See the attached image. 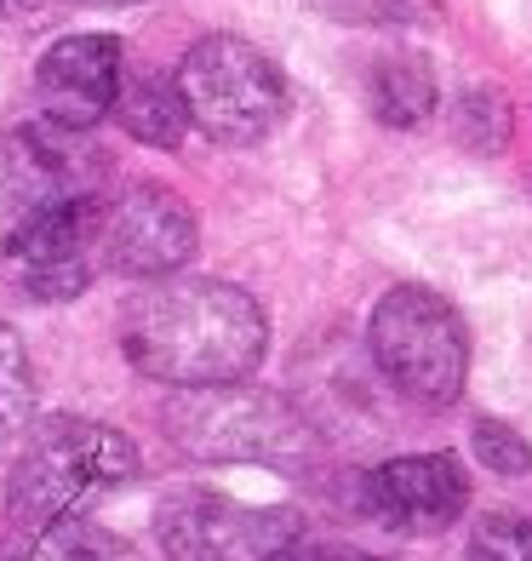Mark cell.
Wrapping results in <instances>:
<instances>
[{
    "mask_svg": "<svg viewBox=\"0 0 532 561\" xmlns=\"http://www.w3.org/2000/svg\"><path fill=\"white\" fill-rule=\"evenodd\" d=\"M120 350L143 378L172 390L241 385L269 350L258 298L212 275H161L120 310Z\"/></svg>",
    "mask_w": 532,
    "mask_h": 561,
    "instance_id": "1",
    "label": "cell"
},
{
    "mask_svg": "<svg viewBox=\"0 0 532 561\" xmlns=\"http://www.w3.org/2000/svg\"><path fill=\"white\" fill-rule=\"evenodd\" d=\"M138 447L132 436H120L115 424H97V419H74L58 413L30 430L12 481H7V510L23 533H35L46 522H63V516H81L86 504L109 499L115 488L138 476Z\"/></svg>",
    "mask_w": 532,
    "mask_h": 561,
    "instance_id": "2",
    "label": "cell"
},
{
    "mask_svg": "<svg viewBox=\"0 0 532 561\" xmlns=\"http://www.w3.org/2000/svg\"><path fill=\"white\" fill-rule=\"evenodd\" d=\"M166 436L200 465H303L315 453V430L287 396L252 385L177 390L166 401Z\"/></svg>",
    "mask_w": 532,
    "mask_h": 561,
    "instance_id": "3",
    "label": "cell"
},
{
    "mask_svg": "<svg viewBox=\"0 0 532 561\" xmlns=\"http://www.w3.org/2000/svg\"><path fill=\"white\" fill-rule=\"evenodd\" d=\"M184 115L200 138H212L223 149L264 144L287 115V81L258 46L241 35H207L195 41L184 64L172 75Z\"/></svg>",
    "mask_w": 532,
    "mask_h": 561,
    "instance_id": "4",
    "label": "cell"
},
{
    "mask_svg": "<svg viewBox=\"0 0 532 561\" xmlns=\"http://www.w3.org/2000/svg\"><path fill=\"white\" fill-rule=\"evenodd\" d=\"M372 362L390 385L418 407H447L464 396L470 378V333L459 310L429 287H395L372 310Z\"/></svg>",
    "mask_w": 532,
    "mask_h": 561,
    "instance_id": "5",
    "label": "cell"
},
{
    "mask_svg": "<svg viewBox=\"0 0 532 561\" xmlns=\"http://www.w3.org/2000/svg\"><path fill=\"white\" fill-rule=\"evenodd\" d=\"M81 138L86 133H69L53 121L0 133V259H18V247L69 201L97 195Z\"/></svg>",
    "mask_w": 532,
    "mask_h": 561,
    "instance_id": "6",
    "label": "cell"
},
{
    "mask_svg": "<svg viewBox=\"0 0 532 561\" xmlns=\"http://www.w3.org/2000/svg\"><path fill=\"white\" fill-rule=\"evenodd\" d=\"M166 561H275L303 539V522L281 504H246L230 493L184 488L155 516Z\"/></svg>",
    "mask_w": 532,
    "mask_h": 561,
    "instance_id": "7",
    "label": "cell"
},
{
    "mask_svg": "<svg viewBox=\"0 0 532 561\" xmlns=\"http://www.w3.org/2000/svg\"><path fill=\"white\" fill-rule=\"evenodd\" d=\"M195 241L200 229L189 201L166 184H126L97 207V264H109L115 275H177L195 259Z\"/></svg>",
    "mask_w": 532,
    "mask_h": 561,
    "instance_id": "8",
    "label": "cell"
},
{
    "mask_svg": "<svg viewBox=\"0 0 532 561\" xmlns=\"http://www.w3.org/2000/svg\"><path fill=\"white\" fill-rule=\"evenodd\" d=\"M464 504H470V476L452 453H407L367 476V510L407 539L447 533L464 516Z\"/></svg>",
    "mask_w": 532,
    "mask_h": 561,
    "instance_id": "9",
    "label": "cell"
},
{
    "mask_svg": "<svg viewBox=\"0 0 532 561\" xmlns=\"http://www.w3.org/2000/svg\"><path fill=\"white\" fill-rule=\"evenodd\" d=\"M120 41L115 35H63L41 53L35 64V92L53 126L69 133H92L97 121L115 110V87H120Z\"/></svg>",
    "mask_w": 532,
    "mask_h": 561,
    "instance_id": "10",
    "label": "cell"
},
{
    "mask_svg": "<svg viewBox=\"0 0 532 561\" xmlns=\"http://www.w3.org/2000/svg\"><path fill=\"white\" fill-rule=\"evenodd\" d=\"M97 195L69 201L63 213H53L30 241L18 247V264H23V287L46 304H69L92 287L97 275Z\"/></svg>",
    "mask_w": 532,
    "mask_h": 561,
    "instance_id": "11",
    "label": "cell"
},
{
    "mask_svg": "<svg viewBox=\"0 0 532 561\" xmlns=\"http://www.w3.org/2000/svg\"><path fill=\"white\" fill-rule=\"evenodd\" d=\"M126 138H138L149 149H177L189 133V115H184V98H177L172 81H161V75H126L120 69V87H115V110H109Z\"/></svg>",
    "mask_w": 532,
    "mask_h": 561,
    "instance_id": "12",
    "label": "cell"
},
{
    "mask_svg": "<svg viewBox=\"0 0 532 561\" xmlns=\"http://www.w3.org/2000/svg\"><path fill=\"white\" fill-rule=\"evenodd\" d=\"M372 110L384 126H418L436 115V75L424 58L395 53L372 69Z\"/></svg>",
    "mask_w": 532,
    "mask_h": 561,
    "instance_id": "13",
    "label": "cell"
},
{
    "mask_svg": "<svg viewBox=\"0 0 532 561\" xmlns=\"http://www.w3.org/2000/svg\"><path fill=\"white\" fill-rule=\"evenodd\" d=\"M18 561H143L120 533L97 527V522H81V516H63V522H46L30 533Z\"/></svg>",
    "mask_w": 532,
    "mask_h": 561,
    "instance_id": "14",
    "label": "cell"
},
{
    "mask_svg": "<svg viewBox=\"0 0 532 561\" xmlns=\"http://www.w3.org/2000/svg\"><path fill=\"white\" fill-rule=\"evenodd\" d=\"M35 419V367L18 327L0 321V447H12Z\"/></svg>",
    "mask_w": 532,
    "mask_h": 561,
    "instance_id": "15",
    "label": "cell"
},
{
    "mask_svg": "<svg viewBox=\"0 0 532 561\" xmlns=\"http://www.w3.org/2000/svg\"><path fill=\"white\" fill-rule=\"evenodd\" d=\"M459 138L470 149H481V156L510 144V104H504L498 87H470L459 98Z\"/></svg>",
    "mask_w": 532,
    "mask_h": 561,
    "instance_id": "16",
    "label": "cell"
},
{
    "mask_svg": "<svg viewBox=\"0 0 532 561\" xmlns=\"http://www.w3.org/2000/svg\"><path fill=\"white\" fill-rule=\"evenodd\" d=\"M470 561H532V522L510 510L481 516L470 533Z\"/></svg>",
    "mask_w": 532,
    "mask_h": 561,
    "instance_id": "17",
    "label": "cell"
},
{
    "mask_svg": "<svg viewBox=\"0 0 532 561\" xmlns=\"http://www.w3.org/2000/svg\"><path fill=\"white\" fill-rule=\"evenodd\" d=\"M475 458L493 476H527L532 470V447L521 442V430L498 424V419H481L475 424Z\"/></svg>",
    "mask_w": 532,
    "mask_h": 561,
    "instance_id": "18",
    "label": "cell"
},
{
    "mask_svg": "<svg viewBox=\"0 0 532 561\" xmlns=\"http://www.w3.org/2000/svg\"><path fill=\"white\" fill-rule=\"evenodd\" d=\"M275 561H390V556H367V550H355V545H287Z\"/></svg>",
    "mask_w": 532,
    "mask_h": 561,
    "instance_id": "19",
    "label": "cell"
},
{
    "mask_svg": "<svg viewBox=\"0 0 532 561\" xmlns=\"http://www.w3.org/2000/svg\"><path fill=\"white\" fill-rule=\"evenodd\" d=\"M41 0H0V18H18V12H35Z\"/></svg>",
    "mask_w": 532,
    "mask_h": 561,
    "instance_id": "20",
    "label": "cell"
},
{
    "mask_svg": "<svg viewBox=\"0 0 532 561\" xmlns=\"http://www.w3.org/2000/svg\"><path fill=\"white\" fill-rule=\"evenodd\" d=\"M81 7H143V0H81Z\"/></svg>",
    "mask_w": 532,
    "mask_h": 561,
    "instance_id": "21",
    "label": "cell"
}]
</instances>
